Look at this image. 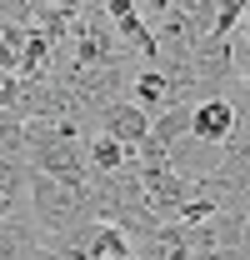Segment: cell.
Here are the masks:
<instances>
[{"label": "cell", "mask_w": 250, "mask_h": 260, "mask_svg": "<svg viewBox=\"0 0 250 260\" xmlns=\"http://www.w3.org/2000/svg\"><path fill=\"white\" fill-rule=\"evenodd\" d=\"M230 45H235L240 60H250V5H245V15H240V25H235V35H230Z\"/></svg>", "instance_id": "8992f818"}, {"label": "cell", "mask_w": 250, "mask_h": 260, "mask_svg": "<svg viewBox=\"0 0 250 260\" xmlns=\"http://www.w3.org/2000/svg\"><path fill=\"white\" fill-rule=\"evenodd\" d=\"M25 215L50 240L90 225V180L70 185V180H50V175H35L30 170V180H25Z\"/></svg>", "instance_id": "6da1fadb"}, {"label": "cell", "mask_w": 250, "mask_h": 260, "mask_svg": "<svg viewBox=\"0 0 250 260\" xmlns=\"http://www.w3.org/2000/svg\"><path fill=\"white\" fill-rule=\"evenodd\" d=\"M95 130L105 135V140H115L120 150H140L145 140H150V115L135 105V100L125 95V100H110L105 110H95Z\"/></svg>", "instance_id": "7a4b0ae2"}, {"label": "cell", "mask_w": 250, "mask_h": 260, "mask_svg": "<svg viewBox=\"0 0 250 260\" xmlns=\"http://www.w3.org/2000/svg\"><path fill=\"white\" fill-rule=\"evenodd\" d=\"M15 105H20V75L0 70V115H15Z\"/></svg>", "instance_id": "5b68a950"}, {"label": "cell", "mask_w": 250, "mask_h": 260, "mask_svg": "<svg viewBox=\"0 0 250 260\" xmlns=\"http://www.w3.org/2000/svg\"><path fill=\"white\" fill-rule=\"evenodd\" d=\"M235 125H240V115H235L230 95H205V100L190 105V140H200V145L225 150L230 135H235Z\"/></svg>", "instance_id": "3957f363"}, {"label": "cell", "mask_w": 250, "mask_h": 260, "mask_svg": "<svg viewBox=\"0 0 250 260\" xmlns=\"http://www.w3.org/2000/svg\"><path fill=\"white\" fill-rule=\"evenodd\" d=\"M25 180H30L25 160H10V155H0V220L20 215V200H25Z\"/></svg>", "instance_id": "277c9868"}]
</instances>
